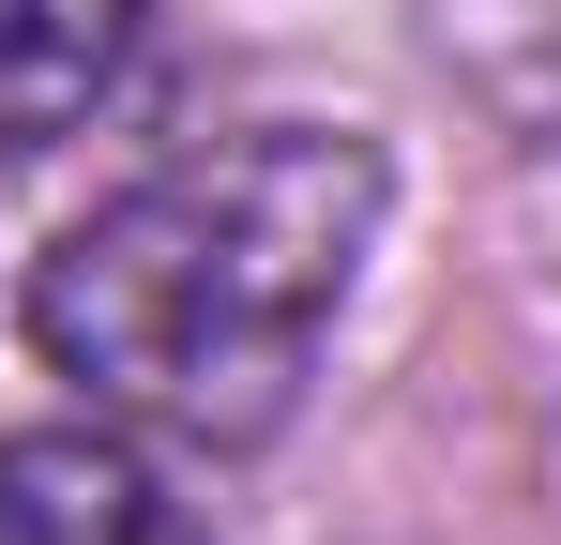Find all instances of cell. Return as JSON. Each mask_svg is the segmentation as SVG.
I'll use <instances>...</instances> for the list:
<instances>
[{
    "mask_svg": "<svg viewBox=\"0 0 561 545\" xmlns=\"http://www.w3.org/2000/svg\"><path fill=\"white\" fill-rule=\"evenodd\" d=\"M379 197H394L379 137L350 121H243L213 152H168L152 182H122L46 243L31 349L152 440H274L319 334L365 288Z\"/></svg>",
    "mask_w": 561,
    "mask_h": 545,
    "instance_id": "obj_1",
    "label": "cell"
},
{
    "mask_svg": "<svg viewBox=\"0 0 561 545\" xmlns=\"http://www.w3.org/2000/svg\"><path fill=\"white\" fill-rule=\"evenodd\" d=\"M0 545H213V531L137 440L31 425V440H0Z\"/></svg>",
    "mask_w": 561,
    "mask_h": 545,
    "instance_id": "obj_2",
    "label": "cell"
},
{
    "mask_svg": "<svg viewBox=\"0 0 561 545\" xmlns=\"http://www.w3.org/2000/svg\"><path fill=\"white\" fill-rule=\"evenodd\" d=\"M137 15L152 0H0V152L77 137L137 61Z\"/></svg>",
    "mask_w": 561,
    "mask_h": 545,
    "instance_id": "obj_3",
    "label": "cell"
}]
</instances>
